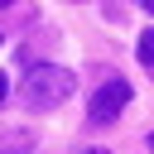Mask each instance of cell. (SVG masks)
Instances as JSON below:
<instances>
[{"instance_id": "7a4b0ae2", "label": "cell", "mask_w": 154, "mask_h": 154, "mask_svg": "<svg viewBox=\"0 0 154 154\" xmlns=\"http://www.w3.org/2000/svg\"><path fill=\"white\" fill-rule=\"evenodd\" d=\"M130 96H135L130 82H125V77H111L106 87L91 91V101H87V120H91V125H111V120L130 106Z\"/></svg>"}, {"instance_id": "3957f363", "label": "cell", "mask_w": 154, "mask_h": 154, "mask_svg": "<svg viewBox=\"0 0 154 154\" xmlns=\"http://www.w3.org/2000/svg\"><path fill=\"white\" fill-rule=\"evenodd\" d=\"M34 144H38V135H34V130H24V125L0 130V154H34Z\"/></svg>"}, {"instance_id": "8992f818", "label": "cell", "mask_w": 154, "mask_h": 154, "mask_svg": "<svg viewBox=\"0 0 154 154\" xmlns=\"http://www.w3.org/2000/svg\"><path fill=\"white\" fill-rule=\"evenodd\" d=\"M5 96H10V82H5V77H0V101H5Z\"/></svg>"}, {"instance_id": "5b68a950", "label": "cell", "mask_w": 154, "mask_h": 154, "mask_svg": "<svg viewBox=\"0 0 154 154\" xmlns=\"http://www.w3.org/2000/svg\"><path fill=\"white\" fill-rule=\"evenodd\" d=\"M135 5H140V10H144V14H154V0H135Z\"/></svg>"}, {"instance_id": "ba28073f", "label": "cell", "mask_w": 154, "mask_h": 154, "mask_svg": "<svg viewBox=\"0 0 154 154\" xmlns=\"http://www.w3.org/2000/svg\"><path fill=\"white\" fill-rule=\"evenodd\" d=\"M149 154H154V130H149Z\"/></svg>"}, {"instance_id": "6da1fadb", "label": "cell", "mask_w": 154, "mask_h": 154, "mask_svg": "<svg viewBox=\"0 0 154 154\" xmlns=\"http://www.w3.org/2000/svg\"><path fill=\"white\" fill-rule=\"evenodd\" d=\"M72 91H77V72H67L58 63H38L19 82V106L24 111H58L72 101Z\"/></svg>"}, {"instance_id": "52a82bcc", "label": "cell", "mask_w": 154, "mask_h": 154, "mask_svg": "<svg viewBox=\"0 0 154 154\" xmlns=\"http://www.w3.org/2000/svg\"><path fill=\"white\" fill-rule=\"evenodd\" d=\"M10 5H14V0H0V10H10Z\"/></svg>"}, {"instance_id": "277c9868", "label": "cell", "mask_w": 154, "mask_h": 154, "mask_svg": "<svg viewBox=\"0 0 154 154\" xmlns=\"http://www.w3.org/2000/svg\"><path fill=\"white\" fill-rule=\"evenodd\" d=\"M135 58H140L144 67H154V29H144V34H140V43H135Z\"/></svg>"}]
</instances>
